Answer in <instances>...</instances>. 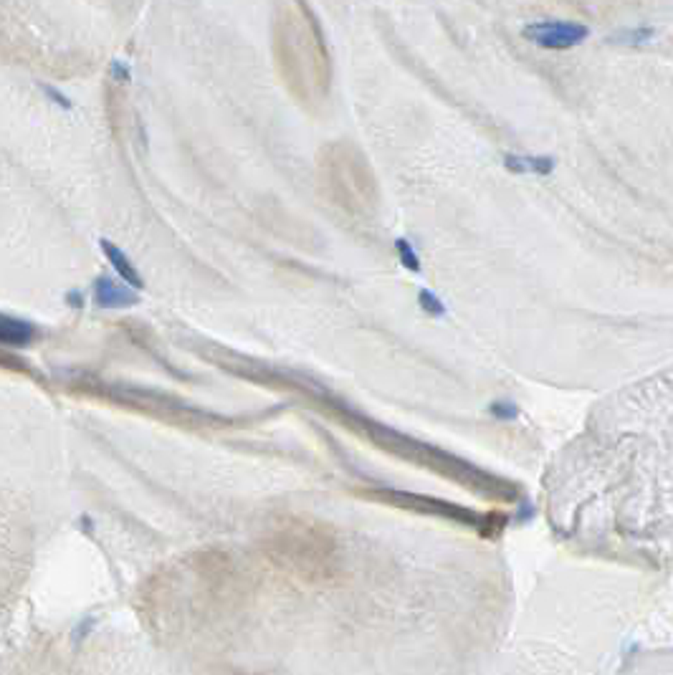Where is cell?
<instances>
[{
	"label": "cell",
	"instance_id": "5",
	"mask_svg": "<svg viewBox=\"0 0 673 675\" xmlns=\"http://www.w3.org/2000/svg\"><path fill=\"white\" fill-rule=\"evenodd\" d=\"M33 339V326L28 322L11 317H0V344L8 346H26Z\"/></svg>",
	"mask_w": 673,
	"mask_h": 675
},
{
	"label": "cell",
	"instance_id": "2",
	"mask_svg": "<svg viewBox=\"0 0 673 675\" xmlns=\"http://www.w3.org/2000/svg\"><path fill=\"white\" fill-rule=\"evenodd\" d=\"M94 301L102 309H127V306L137 304L140 296H137L134 289L122 286V283H114L111 278H97V283H94Z\"/></svg>",
	"mask_w": 673,
	"mask_h": 675
},
{
	"label": "cell",
	"instance_id": "1",
	"mask_svg": "<svg viewBox=\"0 0 673 675\" xmlns=\"http://www.w3.org/2000/svg\"><path fill=\"white\" fill-rule=\"evenodd\" d=\"M590 35V28L582 23H569V21H537L524 28V38L547 48V51H567V48L580 46Z\"/></svg>",
	"mask_w": 673,
	"mask_h": 675
},
{
	"label": "cell",
	"instance_id": "3",
	"mask_svg": "<svg viewBox=\"0 0 673 675\" xmlns=\"http://www.w3.org/2000/svg\"><path fill=\"white\" fill-rule=\"evenodd\" d=\"M102 251H104V256L109 258V263L114 265V271L119 273V276H122V281L127 283L129 289L137 291V289H142V286H145V283H142V276L137 273V268L132 265V260H129L127 256L122 253V251L116 248L114 243H111V241H102Z\"/></svg>",
	"mask_w": 673,
	"mask_h": 675
},
{
	"label": "cell",
	"instance_id": "7",
	"mask_svg": "<svg viewBox=\"0 0 673 675\" xmlns=\"http://www.w3.org/2000/svg\"><path fill=\"white\" fill-rule=\"evenodd\" d=\"M418 304H420V309H423L425 314H430V317H443V314H446V306H443V301L438 299L433 291H428V289H423L418 294Z\"/></svg>",
	"mask_w": 673,
	"mask_h": 675
},
{
	"label": "cell",
	"instance_id": "8",
	"mask_svg": "<svg viewBox=\"0 0 673 675\" xmlns=\"http://www.w3.org/2000/svg\"><path fill=\"white\" fill-rule=\"evenodd\" d=\"M488 412H491L496 420H514L519 415V407L511 400H493L488 405Z\"/></svg>",
	"mask_w": 673,
	"mask_h": 675
},
{
	"label": "cell",
	"instance_id": "4",
	"mask_svg": "<svg viewBox=\"0 0 673 675\" xmlns=\"http://www.w3.org/2000/svg\"><path fill=\"white\" fill-rule=\"evenodd\" d=\"M506 170L517 175H549L554 170L552 157H529V155H506Z\"/></svg>",
	"mask_w": 673,
	"mask_h": 675
},
{
	"label": "cell",
	"instance_id": "6",
	"mask_svg": "<svg viewBox=\"0 0 673 675\" xmlns=\"http://www.w3.org/2000/svg\"><path fill=\"white\" fill-rule=\"evenodd\" d=\"M395 251H398V258H400V263L405 265L407 271H420L418 253L412 251V246L405 241V238H398V241H395Z\"/></svg>",
	"mask_w": 673,
	"mask_h": 675
}]
</instances>
